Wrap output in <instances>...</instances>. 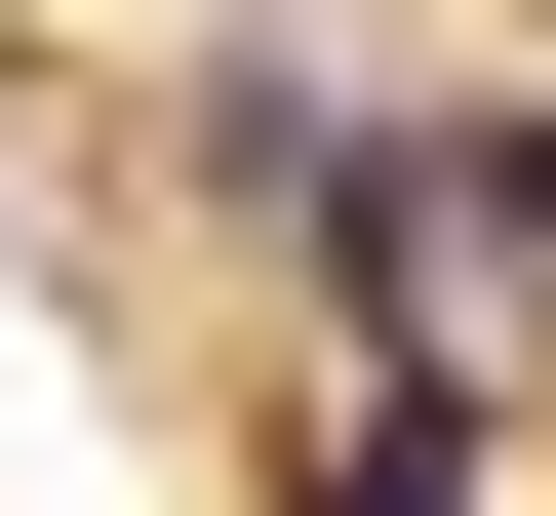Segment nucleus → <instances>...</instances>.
Returning a JSON list of instances; mask_svg holds the SVG:
<instances>
[{
  "mask_svg": "<svg viewBox=\"0 0 556 516\" xmlns=\"http://www.w3.org/2000/svg\"><path fill=\"white\" fill-rule=\"evenodd\" d=\"M278 516H477V357L358 318V357H318V437H278Z\"/></svg>",
  "mask_w": 556,
  "mask_h": 516,
  "instance_id": "f03ea898",
  "label": "nucleus"
},
{
  "mask_svg": "<svg viewBox=\"0 0 556 516\" xmlns=\"http://www.w3.org/2000/svg\"><path fill=\"white\" fill-rule=\"evenodd\" d=\"M199 160H239L318 278H358V318H438V239H477V160H438V119H358L318 40H239V80H199Z\"/></svg>",
  "mask_w": 556,
  "mask_h": 516,
  "instance_id": "f257e3e1",
  "label": "nucleus"
}]
</instances>
